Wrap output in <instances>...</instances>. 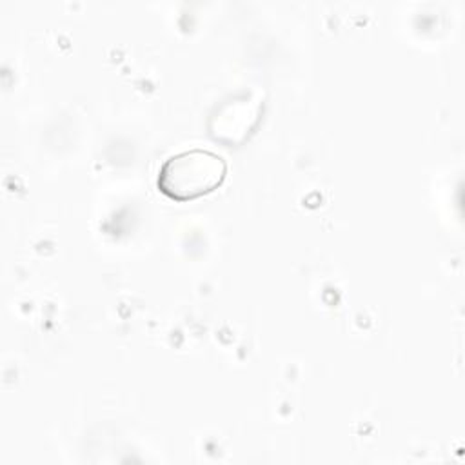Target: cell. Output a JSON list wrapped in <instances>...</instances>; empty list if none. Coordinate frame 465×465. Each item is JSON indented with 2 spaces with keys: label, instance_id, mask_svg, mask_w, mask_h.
<instances>
[{
  "label": "cell",
  "instance_id": "1",
  "mask_svg": "<svg viewBox=\"0 0 465 465\" xmlns=\"http://www.w3.org/2000/svg\"><path fill=\"white\" fill-rule=\"evenodd\" d=\"M225 174L227 162L222 154L203 147H193L163 160L156 185L167 198L189 202L218 189Z\"/></svg>",
  "mask_w": 465,
  "mask_h": 465
}]
</instances>
